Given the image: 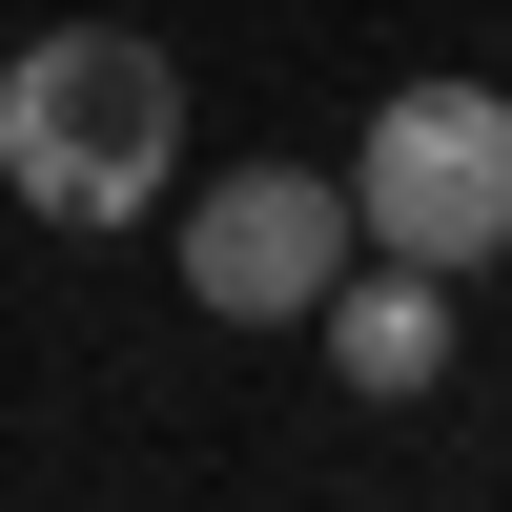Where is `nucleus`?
Returning <instances> with one entry per match:
<instances>
[{
    "label": "nucleus",
    "mask_w": 512,
    "mask_h": 512,
    "mask_svg": "<svg viewBox=\"0 0 512 512\" xmlns=\"http://www.w3.org/2000/svg\"><path fill=\"white\" fill-rule=\"evenodd\" d=\"M185 185V62L123 21H41L21 62H0V205H41V226H144V205Z\"/></svg>",
    "instance_id": "nucleus-1"
},
{
    "label": "nucleus",
    "mask_w": 512,
    "mask_h": 512,
    "mask_svg": "<svg viewBox=\"0 0 512 512\" xmlns=\"http://www.w3.org/2000/svg\"><path fill=\"white\" fill-rule=\"evenodd\" d=\"M328 185H349V246H390V267H451V287L512 267V103L492 82H390Z\"/></svg>",
    "instance_id": "nucleus-2"
},
{
    "label": "nucleus",
    "mask_w": 512,
    "mask_h": 512,
    "mask_svg": "<svg viewBox=\"0 0 512 512\" xmlns=\"http://www.w3.org/2000/svg\"><path fill=\"white\" fill-rule=\"evenodd\" d=\"M164 205H185V308H226V328H308L328 267H349L328 164H226V185H164Z\"/></svg>",
    "instance_id": "nucleus-3"
},
{
    "label": "nucleus",
    "mask_w": 512,
    "mask_h": 512,
    "mask_svg": "<svg viewBox=\"0 0 512 512\" xmlns=\"http://www.w3.org/2000/svg\"><path fill=\"white\" fill-rule=\"evenodd\" d=\"M308 349L349 369L369 410H410L451 369V267H390V246H349V267H328V308H308Z\"/></svg>",
    "instance_id": "nucleus-4"
}]
</instances>
